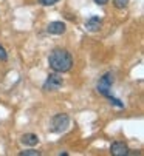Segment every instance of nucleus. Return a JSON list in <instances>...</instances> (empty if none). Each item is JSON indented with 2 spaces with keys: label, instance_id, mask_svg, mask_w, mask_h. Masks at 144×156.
<instances>
[{
  "label": "nucleus",
  "instance_id": "obj_2",
  "mask_svg": "<svg viewBox=\"0 0 144 156\" xmlns=\"http://www.w3.org/2000/svg\"><path fill=\"white\" fill-rule=\"evenodd\" d=\"M113 74L112 73H105L101 79H99V82H98V85H96V90H98V93L99 94H102V96H109L110 94V88H112V85H113Z\"/></svg>",
  "mask_w": 144,
  "mask_h": 156
},
{
  "label": "nucleus",
  "instance_id": "obj_13",
  "mask_svg": "<svg viewBox=\"0 0 144 156\" xmlns=\"http://www.w3.org/2000/svg\"><path fill=\"white\" fill-rule=\"evenodd\" d=\"M6 59H8V54H6L5 48L0 45V60H6Z\"/></svg>",
  "mask_w": 144,
  "mask_h": 156
},
{
  "label": "nucleus",
  "instance_id": "obj_11",
  "mask_svg": "<svg viewBox=\"0 0 144 156\" xmlns=\"http://www.w3.org/2000/svg\"><path fill=\"white\" fill-rule=\"evenodd\" d=\"M107 98H109V101H110V104H113V105H116L118 108H123V107H124V104H123L121 101H119V99H115V98H113L112 94H109Z\"/></svg>",
  "mask_w": 144,
  "mask_h": 156
},
{
  "label": "nucleus",
  "instance_id": "obj_14",
  "mask_svg": "<svg viewBox=\"0 0 144 156\" xmlns=\"http://www.w3.org/2000/svg\"><path fill=\"white\" fill-rule=\"evenodd\" d=\"M93 2H94L96 5H101V6H104V5H107V3H109V0H93Z\"/></svg>",
  "mask_w": 144,
  "mask_h": 156
},
{
  "label": "nucleus",
  "instance_id": "obj_1",
  "mask_svg": "<svg viewBox=\"0 0 144 156\" xmlns=\"http://www.w3.org/2000/svg\"><path fill=\"white\" fill-rule=\"evenodd\" d=\"M48 63H50L51 70H54L56 73H67L73 66V57L67 50L56 48L48 56Z\"/></svg>",
  "mask_w": 144,
  "mask_h": 156
},
{
  "label": "nucleus",
  "instance_id": "obj_5",
  "mask_svg": "<svg viewBox=\"0 0 144 156\" xmlns=\"http://www.w3.org/2000/svg\"><path fill=\"white\" fill-rule=\"evenodd\" d=\"M110 153H112L113 156H126V154L129 153V148H127V145H126L124 142L115 141V142L110 145Z\"/></svg>",
  "mask_w": 144,
  "mask_h": 156
},
{
  "label": "nucleus",
  "instance_id": "obj_6",
  "mask_svg": "<svg viewBox=\"0 0 144 156\" xmlns=\"http://www.w3.org/2000/svg\"><path fill=\"white\" fill-rule=\"evenodd\" d=\"M101 27H102V19L98 17V16H93V17H90V19L85 22V28H87L88 31H91V33L99 31Z\"/></svg>",
  "mask_w": 144,
  "mask_h": 156
},
{
  "label": "nucleus",
  "instance_id": "obj_10",
  "mask_svg": "<svg viewBox=\"0 0 144 156\" xmlns=\"http://www.w3.org/2000/svg\"><path fill=\"white\" fill-rule=\"evenodd\" d=\"M19 154H20V156H39V154H40V151H37V150L31 148V150H25V151H20Z\"/></svg>",
  "mask_w": 144,
  "mask_h": 156
},
{
  "label": "nucleus",
  "instance_id": "obj_4",
  "mask_svg": "<svg viewBox=\"0 0 144 156\" xmlns=\"http://www.w3.org/2000/svg\"><path fill=\"white\" fill-rule=\"evenodd\" d=\"M51 124H53V130L57 131V133H61V131H65V130L68 128V125H70V118H68L67 115H64V113H59V115H56V116L53 118Z\"/></svg>",
  "mask_w": 144,
  "mask_h": 156
},
{
  "label": "nucleus",
  "instance_id": "obj_9",
  "mask_svg": "<svg viewBox=\"0 0 144 156\" xmlns=\"http://www.w3.org/2000/svg\"><path fill=\"white\" fill-rule=\"evenodd\" d=\"M129 3V0H113V5L118 8V9H124Z\"/></svg>",
  "mask_w": 144,
  "mask_h": 156
},
{
  "label": "nucleus",
  "instance_id": "obj_3",
  "mask_svg": "<svg viewBox=\"0 0 144 156\" xmlns=\"http://www.w3.org/2000/svg\"><path fill=\"white\" fill-rule=\"evenodd\" d=\"M62 83H64L62 76L59 73H53V74H50L46 77V80L43 83V90L45 91H56L62 87Z\"/></svg>",
  "mask_w": 144,
  "mask_h": 156
},
{
  "label": "nucleus",
  "instance_id": "obj_12",
  "mask_svg": "<svg viewBox=\"0 0 144 156\" xmlns=\"http://www.w3.org/2000/svg\"><path fill=\"white\" fill-rule=\"evenodd\" d=\"M37 2L40 5H43V6H53V5H56L59 2V0H37Z\"/></svg>",
  "mask_w": 144,
  "mask_h": 156
},
{
  "label": "nucleus",
  "instance_id": "obj_7",
  "mask_svg": "<svg viewBox=\"0 0 144 156\" xmlns=\"http://www.w3.org/2000/svg\"><path fill=\"white\" fill-rule=\"evenodd\" d=\"M65 30H67V27H65L64 22H51V23L46 27V31L50 33V34H54V36L64 34Z\"/></svg>",
  "mask_w": 144,
  "mask_h": 156
},
{
  "label": "nucleus",
  "instance_id": "obj_8",
  "mask_svg": "<svg viewBox=\"0 0 144 156\" xmlns=\"http://www.w3.org/2000/svg\"><path fill=\"white\" fill-rule=\"evenodd\" d=\"M22 144H25V145H30V147H34L39 144V136L37 135H33V133H27V135H23L22 136Z\"/></svg>",
  "mask_w": 144,
  "mask_h": 156
}]
</instances>
